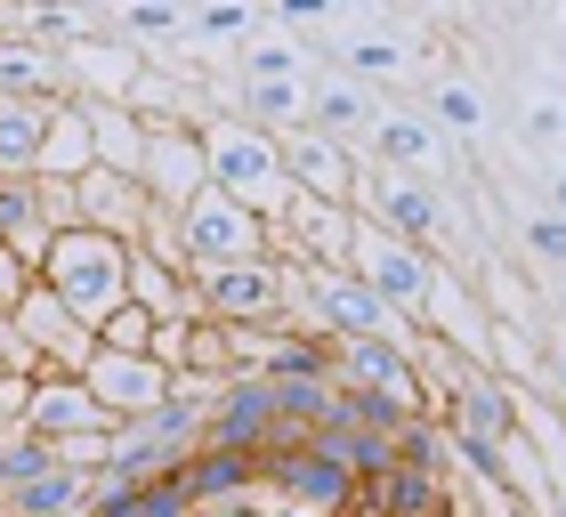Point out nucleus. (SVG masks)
<instances>
[{
    "instance_id": "obj_1",
    "label": "nucleus",
    "mask_w": 566,
    "mask_h": 517,
    "mask_svg": "<svg viewBox=\"0 0 566 517\" xmlns=\"http://www.w3.org/2000/svg\"><path fill=\"white\" fill-rule=\"evenodd\" d=\"M202 162H211V187L235 194L251 219L292 211V170H283V146L268 129H251L235 114H202Z\"/></svg>"
},
{
    "instance_id": "obj_2",
    "label": "nucleus",
    "mask_w": 566,
    "mask_h": 517,
    "mask_svg": "<svg viewBox=\"0 0 566 517\" xmlns=\"http://www.w3.org/2000/svg\"><path fill=\"white\" fill-rule=\"evenodd\" d=\"M202 412H211V397H178V388H170V404L138 412V421H114V429H106V461H97V477H114V485L170 477L178 461L202 445Z\"/></svg>"
},
{
    "instance_id": "obj_3",
    "label": "nucleus",
    "mask_w": 566,
    "mask_h": 517,
    "mask_svg": "<svg viewBox=\"0 0 566 517\" xmlns=\"http://www.w3.org/2000/svg\"><path fill=\"white\" fill-rule=\"evenodd\" d=\"M41 292H57L73 316L97 331L122 299H130V243L90 235V226H65V235L49 243V258H41Z\"/></svg>"
},
{
    "instance_id": "obj_4",
    "label": "nucleus",
    "mask_w": 566,
    "mask_h": 517,
    "mask_svg": "<svg viewBox=\"0 0 566 517\" xmlns=\"http://www.w3.org/2000/svg\"><path fill=\"white\" fill-rule=\"evenodd\" d=\"M348 211H356V219H373V226H389L397 243H413V251H437V258H446L453 211H446V194H437L429 178H405V170L356 162V194H348Z\"/></svg>"
},
{
    "instance_id": "obj_5",
    "label": "nucleus",
    "mask_w": 566,
    "mask_h": 517,
    "mask_svg": "<svg viewBox=\"0 0 566 517\" xmlns=\"http://www.w3.org/2000/svg\"><path fill=\"white\" fill-rule=\"evenodd\" d=\"M178 243H187V275H219V267H243V258H268V219H251L235 194L202 187L187 211H178Z\"/></svg>"
},
{
    "instance_id": "obj_6",
    "label": "nucleus",
    "mask_w": 566,
    "mask_h": 517,
    "mask_svg": "<svg viewBox=\"0 0 566 517\" xmlns=\"http://www.w3.org/2000/svg\"><path fill=\"white\" fill-rule=\"evenodd\" d=\"M195 292H202V316H211V324H292L300 267H292V258H243V267L202 275Z\"/></svg>"
},
{
    "instance_id": "obj_7",
    "label": "nucleus",
    "mask_w": 566,
    "mask_h": 517,
    "mask_svg": "<svg viewBox=\"0 0 566 517\" xmlns=\"http://www.w3.org/2000/svg\"><path fill=\"white\" fill-rule=\"evenodd\" d=\"M138 187H146L154 211H187V202L211 187V162H202V122H154V129H146Z\"/></svg>"
},
{
    "instance_id": "obj_8",
    "label": "nucleus",
    "mask_w": 566,
    "mask_h": 517,
    "mask_svg": "<svg viewBox=\"0 0 566 517\" xmlns=\"http://www.w3.org/2000/svg\"><path fill=\"white\" fill-rule=\"evenodd\" d=\"M9 324L24 331V348H33V365H41V372H65V380H82V372H90L97 331H90L82 316H73V307H65L57 292H41V283H33V292H24V307H17ZM41 372H33V380H41Z\"/></svg>"
},
{
    "instance_id": "obj_9",
    "label": "nucleus",
    "mask_w": 566,
    "mask_h": 517,
    "mask_svg": "<svg viewBox=\"0 0 566 517\" xmlns=\"http://www.w3.org/2000/svg\"><path fill=\"white\" fill-rule=\"evenodd\" d=\"M365 162L405 170V178H429V187H446V170H453V138H446V129H437L421 106H380L373 138H365Z\"/></svg>"
},
{
    "instance_id": "obj_10",
    "label": "nucleus",
    "mask_w": 566,
    "mask_h": 517,
    "mask_svg": "<svg viewBox=\"0 0 566 517\" xmlns=\"http://www.w3.org/2000/svg\"><path fill=\"white\" fill-rule=\"evenodd\" d=\"M260 494L292 502V509H307V517H340V509L356 502V477L340 469V461L292 445V453H268V461H260Z\"/></svg>"
},
{
    "instance_id": "obj_11",
    "label": "nucleus",
    "mask_w": 566,
    "mask_h": 517,
    "mask_svg": "<svg viewBox=\"0 0 566 517\" xmlns=\"http://www.w3.org/2000/svg\"><path fill=\"white\" fill-rule=\"evenodd\" d=\"M24 436H41V445H73V436H106V404L90 397L82 380H65V372H41L33 388H24Z\"/></svg>"
},
{
    "instance_id": "obj_12",
    "label": "nucleus",
    "mask_w": 566,
    "mask_h": 517,
    "mask_svg": "<svg viewBox=\"0 0 566 517\" xmlns=\"http://www.w3.org/2000/svg\"><path fill=\"white\" fill-rule=\"evenodd\" d=\"M283 170H292V194H307V202H348L356 194V162L365 154L356 146H340V138H324V129H283Z\"/></svg>"
},
{
    "instance_id": "obj_13",
    "label": "nucleus",
    "mask_w": 566,
    "mask_h": 517,
    "mask_svg": "<svg viewBox=\"0 0 566 517\" xmlns=\"http://www.w3.org/2000/svg\"><path fill=\"white\" fill-rule=\"evenodd\" d=\"M82 388H90L97 404H106V421H138V412L170 404V372L154 365V356H114V348H97V356H90Z\"/></svg>"
},
{
    "instance_id": "obj_14",
    "label": "nucleus",
    "mask_w": 566,
    "mask_h": 517,
    "mask_svg": "<svg viewBox=\"0 0 566 517\" xmlns=\"http://www.w3.org/2000/svg\"><path fill=\"white\" fill-rule=\"evenodd\" d=\"M380 106H389V97H373L365 82H348L340 65H316V73H307V129H324V138H340V146H356V154H365Z\"/></svg>"
},
{
    "instance_id": "obj_15",
    "label": "nucleus",
    "mask_w": 566,
    "mask_h": 517,
    "mask_svg": "<svg viewBox=\"0 0 566 517\" xmlns=\"http://www.w3.org/2000/svg\"><path fill=\"white\" fill-rule=\"evenodd\" d=\"M170 477H178V494H187L195 509H227V502H251V494H260V453H235V445H195Z\"/></svg>"
},
{
    "instance_id": "obj_16",
    "label": "nucleus",
    "mask_w": 566,
    "mask_h": 517,
    "mask_svg": "<svg viewBox=\"0 0 566 517\" xmlns=\"http://www.w3.org/2000/svg\"><path fill=\"white\" fill-rule=\"evenodd\" d=\"M73 211H82L90 235H114V243H130V251H138L146 219H154V202H146L138 178H122V170H90L82 187H73Z\"/></svg>"
},
{
    "instance_id": "obj_17",
    "label": "nucleus",
    "mask_w": 566,
    "mask_h": 517,
    "mask_svg": "<svg viewBox=\"0 0 566 517\" xmlns=\"http://www.w3.org/2000/svg\"><path fill=\"white\" fill-rule=\"evenodd\" d=\"M324 65H340L348 82H365L373 97L389 89V82H413V73H421L413 41L389 33V24H348V33H340V57H324Z\"/></svg>"
},
{
    "instance_id": "obj_18",
    "label": "nucleus",
    "mask_w": 566,
    "mask_h": 517,
    "mask_svg": "<svg viewBox=\"0 0 566 517\" xmlns=\"http://www.w3.org/2000/svg\"><path fill=\"white\" fill-rule=\"evenodd\" d=\"M283 226H292V251L307 258V267H348V235H356L348 202H307V194H292Z\"/></svg>"
},
{
    "instance_id": "obj_19",
    "label": "nucleus",
    "mask_w": 566,
    "mask_h": 517,
    "mask_svg": "<svg viewBox=\"0 0 566 517\" xmlns=\"http://www.w3.org/2000/svg\"><path fill=\"white\" fill-rule=\"evenodd\" d=\"M146 129L154 122H202L211 114V89H202V73H170V65H146L138 82H130V97H122Z\"/></svg>"
},
{
    "instance_id": "obj_20",
    "label": "nucleus",
    "mask_w": 566,
    "mask_h": 517,
    "mask_svg": "<svg viewBox=\"0 0 566 517\" xmlns=\"http://www.w3.org/2000/svg\"><path fill=\"white\" fill-rule=\"evenodd\" d=\"M421 114L446 129V138L461 146H478V138H494V106H485V89L470 82V73H429V97H421Z\"/></svg>"
},
{
    "instance_id": "obj_21",
    "label": "nucleus",
    "mask_w": 566,
    "mask_h": 517,
    "mask_svg": "<svg viewBox=\"0 0 566 517\" xmlns=\"http://www.w3.org/2000/svg\"><path fill=\"white\" fill-rule=\"evenodd\" d=\"M0 97H33V106H57L65 97V57L41 41L0 33Z\"/></svg>"
},
{
    "instance_id": "obj_22",
    "label": "nucleus",
    "mask_w": 566,
    "mask_h": 517,
    "mask_svg": "<svg viewBox=\"0 0 566 517\" xmlns=\"http://www.w3.org/2000/svg\"><path fill=\"white\" fill-rule=\"evenodd\" d=\"M0 243L17 258H33V275H41L49 243H57V226L41 211V178H0Z\"/></svg>"
},
{
    "instance_id": "obj_23",
    "label": "nucleus",
    "mask_w": 566,
    "mask_h": 517,
    "mask_svg": "<svg viewBox=\"0 0 566 517\" xmlns=\"http://www.w3.org/2000/svg\"><path fill=\"white\" fill-rule=\"evenodd\" d=\"M130 307H146L154 324H202V292H195V275L154 267V258H138V251H130Z\"/></svg>"
},
{
    "instance_id": "obj_24",
    "label": "nucleus",
    "mask_w": 566,
    "mask_h": 517,
    "mask_svg": "<svg viewBox=\"0 0 566 517\" xmlns=\"http://www.w3.org/2000/svg\"><path fill=\"white\" fill-rule=\"evenodd\" d=\"M97 170V154H90V122H82V106H65L49 114V138H41V170L33 178H49V187H82V178Z\"/></svg>"
},
{
    "instance_id": "obj_25",
    "label": "nucleus",
    "mask_w": 566,
    "mask_h": 517,
    "mask_svg": "<svg viewBox=\"0 0 566 517\" xmlns=\"http://www.w3.org/2000/svg\"><path fill=\"white\" fill-rule=\"evenodd\" d=\"M97 502V477L90 469H49V477H33V485H17V494H0V509L9 517H82Z\"/></svg>"
},
{
    "instance_id": "obj_26",
    "label": "nucleus",
    "mask_w": 566,
    "mask_h": 517,
    "mask_svg": "<svg viewBox=\"0 0 566 517\" xmlns=\"http://www.w3.org/2000/svg\"><path fill=\"white\" fill-rule=\"evenodd\" d=\"M65 106V97H57ZM57 106H33V97H0V178H33L41 170V138H49V114Z\"/></svg>"
},
{
    "instance_id": "obj_27",
    "label": "nucleus",
    "mask_w": 566,
    "mask_h": 517,
    "mask_svg": "<svg viewBox=\"0 0 566 517\" xmlns=\"http://www.w3.org/2000/svg\"><path fill=\"white\" fill-rule=\"evenodd\" d=\"M461 485V477H453ZM453 485L446 477H421V469H380L373 485H365V502L380 509V517H446V502H453Z\"/></svg>"
},
{
    "instance_id": "obj_28",
    "label": "nucleus",
    "mask_w": 566,
    "mask_h": 517,
    "mask_svg": "<svg viewBox=\"0 0 566 517\" xmlns=\"http://www.w3.org/2000/svg\"><path fill=\"white\" fill-rule=\"evenodd\" d=\"M82 106V97H73ZM90 122V154H97V170H122V178H138V154H146V122L130 106H82Z\"/></svg>"
},
{
    "instance_id": "obj_29",
    "label": "nucleus",
    "mask_w": 566,
    "mask_h": 517,
    "mask_svg": "<svg viewBox=\"0 0 566 517\" xmlns=\"http://www.w3.org/2000/svg\"><path fill=\"white\" fill-rule=\"evenodd\" d=\"M268 404H275V429L300 445L332 412V372H268Z\"/></svg>"
},
{
    "instance_id": "obj_30",
    "label": "nucleus",
    "mask_w": 566,
    "mask_h": 517,
    "mask_svg": "<svg viewBox=\"0 0 566 517\" xmlns=\"http://www.w3.org/2000/svg\"><path fill=\"white\" fill-rule=\"evenodd\" d=\"M219 73H235V82H307V73H316V57H307L292 33H251Z\"/></svg>"
},
{
    "instance_id": "obj_31",
    "label": "nucleus",
    "mask_w": 566,
    "mask_h": 517,
    "mask_svg": "<svg viewBox=\"0 0 566 517\" xmlns=\"http://www.w3.org/2000/svg\"><path fill=\"white\" fill-rule=\"evenodd\" d=\"M494 469H502V494L518 502L526 517H558V494H551V469H543V453H534L526 436H510V445H494Z\"/></svg>"
},
{
    "instance_id": "obj_32",
    "label": "nucleus",
    "mask_w": 566,
    "mask_h": 517,
    "mask_svg": "<svg viewBox=\"0 0 566 517\" xmlns=\"http://www.w3.org/2000/svg\"><path fill=\"white\" fill-rule=\"evenodd\" d=\"M114 41H130L138 57L146 49H187V9H114Z\"/></svg>"
},
{
    "instance_id": "obj_33",
    "label": "nucleus",
    "mask_w": 566,
    "mask_h": 517,
    "mask_svg": "<svg viewBox=\"0 0 566 517\" xmlns=\"http://www.w3.org/2000/svg\"><path fill=\"white\" fill-rule=\"evenodd\" d=\"M178 372H195V380H219L227 388V331L202 316V324H187V356H178Z\"/></svg>"
},
{
    "instance_id": "obj_34",
    "label": "nucleus",
    "mask_w": 566,
    "mask_h": 517,
    "mask_svg": "<svg viewBox=\"0 0 566 517\" xmlns=\"http://www.w3.org/2000/svg\"><path fill=\"white\" fill-rule=\"evenodd\" d=\"M187 33H202L211 49H227V57H235V49L260 33V17H251L243 0H235V9H202V17H187Z\"/></svg>"
},
{
    "instance_id": "obj_35",
    "label": "nucleus",
    "mask_w": 566,
    "mask_h": 517,
    "mask_svg": "<svg viewBox=\"0 0 566 517\" xmlns=\"http://www.w3.org/2000/svg\"><path fill=\"white\" fill-rule=\"evenodd\" d=\"M146 340H154V316H146V307H130V299L97 324V348H114V356H146Z\"/></svg>"
},
{
    "instance_id": "obj_36",
    "label": "nucleus",
    "mask_w": 566,
    "mask_h": 517,
    "mask_svg": "<svg viewBox=\"0 0 566 517\" xmlns=\"http://www.w3.org/2000/svg\"><path fill=\"white\" fill-rule=\"evenodd\" d=\"M518 235H526V258H543V267H566V219H558V211H526V219H518Z\"/></svg>"
},
{
    "instance_id": "obj_37",
    "label": "nucleus",
    "mask_w": 566,
    "mask_h": 517,
    "mask_svg": "<svg viewBox=\"0 0 566 517\" xmlns=\"http://www.w3.org/2000/svg\"><path fill=\"white\" fill-rule=\"evenodd\" d=\"M138 258H154V267H178L187 275V243H178V211H154L146 235H138Z\"/></svg>"
},
{
    "instance_id": "obj_38",
    "label": "nucleus",
    "mask_w": 566,
    "mask_h": 517,
    "mask_svg": "<svg viewBox=\"0 0 566 517\" xmlns=\"http://www.w3.org/2000/svg\"><path fill=\"white\" fill-rule=\"evenodd\" d=\"M33 258H17L9 243H0V316H17V307H24V292H33Z\"/></svg>"
},
{
    "instance_id": "obj_39",
    "label": "nucleus",
    "mask_w": 566,
    "mask_h": 517,
    "mask_svg": "<svg viewBox=\"0 0 566 517\" xmlns=\"http://www.w3.org/2000/svg\"><path fill=\"white\" fill-rule=\"evenodd\" d=\"M526 138H534V146H558V138H566V106L534 97V106H526Z\"/></svg>"
},
{
    "instance_id": "obj_40",
    "label": "nucleus",
    "mask_w": 566,
    "mask_h": 517,
    "mask_svg": "<svg viewBox=\"0 0 566 517\" xmlns=\"http://www.w3.org/2000/svg\"><path fill=\"white\" fill-rule=\"evenodd\" d=\"M543 365H551V388H543V397L566 412V340H543Z\"/></svg>"
},
{
    "instance_id": "obj_41",
    "label": "nucleus",
    "mask_w": 566,
    "mask_h": 517,
    "mask_svg": "<svg viewBox=\"0 0 566 517\" xmlns=\"http://www.w3.org/2000/svg\"><path fill=\"white\" fill-rule=\"evenodd\" d=\"M251 517H307V509H292V502H275V494H260V502H251Z\"/></svg>"
},
{
    "instance_id": "obj_42",
    "label": "nucleus",
    "mask_w": 566,
    "mask_h": 517,
    "mask_svg": "<svg viewBox=\"0 0 566 517\" xmlns=\"http://www.w3.org/2000/svg\"><path fill=\"white\" fill-rule=\"evenodd\" d=\"M543 211H558V219H566V170H551V202H543Z\"/></svg>"
},
{
    "instance_id": "obj_43",
    "label": "nucleus",
    "mask_w": 566,
    "mask_h": 517,
    "mask_svg": "<svg viewBox=\"0 0 566 517\" xmlns=\"http://www.w3.org/2000/svg\"><path fill=\"white\" fill-rule=\"evenodd\" d=\"M340 517H380V509H373V502H365V494H356V502H348V509H340Z\"/></svg>"
},
{
    "instance_id": "obj_44",
    "label": "nucleus",
    "mask_w": 566,
    "mask_h": 517,
    "mask_svg": "<svg viewBox=\"0 0 566 517\" xmlns=\"http://www.w3.org/2000/svg\"><path fill=\"white\" fill-rule=\"evenodd\" d=\"M0 517H9V509H0Z\"/></svg>"
}]
</instances>
